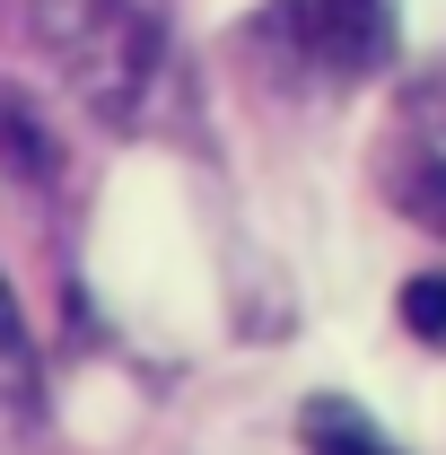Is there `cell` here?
<instances>
[{
  "mask_svg": "<svg viewBox=\"0 0 446 455\" xmlns=\"http://www.w3.org/2000/svg\"><path fill=\"white\" fill-rule=\"evenodd\" d=\"M245 53H263L298 88H359L394 70L402 9L394 0H263L245 18Z\"/></svg>",
  "mask_w": 446,
  "mask_h": 455,
  "instance_id": "cell-2",
  "label": "cell"
},
{
  "mask_svg": "<svg viewBox=\"0 0 446 455\" xmlns=\"http://www.w3.org/2000/svg\"><path fill=\"white\" fill-rule=\"evenodd\" d=\"M0 175H9L18 193H53L61 175H70L61 123L44 114V97L18 88V79H0Z\"/></svg>",
  "mask_w": 446,
  "mask_h": 455,
  "instance_id": "cell-3",
  "label": "cell"
},
{
  "mask_svg": "<svg viewBox=\"0 0 446 455\" xmlns=\"http://www.w3.org/2000/svg\"><path fill=\"white\" fill-rule=\"evenodd\" d=\"M36 386H44V368H36V324H27L18 289L0 272V411H9V420H36Z\"/></svg>",
  "mask_w": 446,
  "mask_h": 455,
  "instance_id": "cell-4",
  "label": "cell"
},
{
  "mask_svg": "<svg viewBox=\"0 0 446 455\" xmlns=\"http://www.w3.org/2000/svg\"><path fill=\"white\" fill-rule=\"evenodd\" d=\"M298 438H307V455H402L350 395H315L298 411Z\"/></svg>",
  "mask_w": 446,
  "mask_h": 455,
  "instance_id": "cell-5",
  "label": "cell"
},
{
  "mask_svg": "<svg viewBox=\"0 0 446 455\" xmlns=\"http://www.w3.org/2000/svg\"><path fill=\"white\" fill-rule=\"evenodd\" d=\"M394 315H402V333H411V341L446 350V263H438V272H411L402 298H394Z\"/></svg>",
  "mask_w": 446,
  "mask_h": 455,
  "instance_id": "cell-7",
  "label": "cell"
},
{
  "mask_svg": "<svg viewBox=\"0 0 446 455\" xmlns=\"http://www.w3.org/2000/svg\"><path fill=\"white\" fill-rule=\"evenodd\" d=\"M394 211L420 228V236H438V245H446V158H420V167L394 175Z\"/></svg>",
  "mask_w": 446,
  "mask_h": 455,
  "instance_id": "cell-6",
  "label": "cell"
},
{
  "mask_svg": "<svg viewBox=\"0 0 446 455\" xmlns=\"http://www.w3.org/2000/svg\"><path fill=\"white\" fill-rule=\"evenodd\" d=\"M27 27L106 132H149L175 106V0H27Z\"/></svg>",
  "mask_w": 446,
  "mask_h": 455,
  "instance_id": "cell-1",
  "label": "cell"
}]
</instances>
